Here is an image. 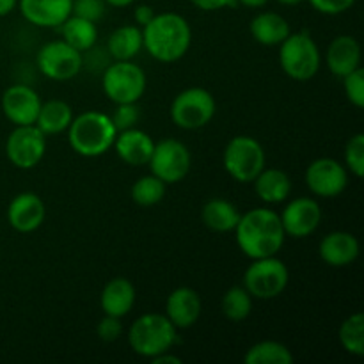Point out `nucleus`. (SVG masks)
I'll return each mask as SVG.
<instances>
[{
  "instance_id": "nucleus-31",
  "label": "nucleus",
  "mask_w": 364,
  "mask_h": 364,
  "mask_svg": "<svg viewBox=\"0 0 364 364\" xmlns=\"http://www.w3.org/2000/svg\"><path fill=\"white\" fill-rule=\"evenodd\" d=\"M166 188L167 185L162 180H159L153 174H146L132 185V201L142 208H149V206L159 205L166 198Z\"/></svg>"
},
{
  "instance_id": "nucleus-24",
  "label": "nucleus",
  "mask_w": 364,
  "mask_h": 364,
  "mask_svg": "<svg viewBox=\"0 0 364 364\" xmlns=\"http://www.w3.org/2000/svg\"><path fill=\"white\" fill-rule=\"evenodd\" d=\"M255 192L265 205H279L291 194V180L284 171L267 167L252 181Z\"/></svg>"
},
{
  "instance_id": "nucleus-13",
  "label": "nucleus",
  "mask_w": 364,
  "mask_h": 364,
  "mask_svg": "<svg viewBox=\"0 0 364 364\" xmlns=\"http://www.w3.org/2000/svg\"><path fill=\"white\" fill-rule=\"evenodd\" d=\"M309 192L316 198L333 199L343 194L348 187V169L340 160L322 156L313 160L304 174Z\"/></svg>"
},
{
  "instance_id": "nucleus-28",
  "label": "nucleus",
  "mask_w": 364,
  "mask_h": 364,
  "mask_svg": "<svg viewBox=\"0 0 364 364\" xmlns=\"http://www.w3.org/2000/svg\"><path fill=\"white\" fill-rule=\"evenodd\" d=\"M59 28L64 41L82 53L95 48L96 41H98V27H96L95 21L84 20V18L75 16V14L66 18V21Z\"/></svg>"
},
{
  "instance_id": "nucleus-38",
  "label": "nucleus",
  "mask_w": 364,
  "mask_h": 364,
  "mask_svg": "<svg viewBox=\"0 0 364 364\" xmlns=\"http://www.w3.org/2000/svg\"><path fill=\"white\" fill-rule=\"evenodd\" d=\"M309 6L316 13L327 14V16H338L350 9L355 4V0H308Z\"/></svg>"
},
{
  "instance_id": "nucleus-30",
  "label": "nucleus",
  "mask_w": 364,
  "mask_h": 364,
  "mask_svg": "<svg viewBox=\"0 0 364 364\" xmlns=\"http://www.w3.org/2000/svg\"><path fill=\"white\" fill-rule=\"evenodd\" d=\"M341 347L345 352L355 358L364 355V315L363 313H354L348 318L341 322L340 331H338Z\"/></svg>"
},
{
  "instance_id": "nucleus-23",
  "label": "nucleus",
  "mask_w": 364,
  "mask_h": 364,
  "mask_svg": "<svg viewBox=\"0 0 364 364\" xmlns=\"http://www.w3.org/2000/svg\"><path fill=\"white\" fill-rule=\"evenodd\" d=\"M252 39L263 46H279L291 32L290 23L284 16L274 11H262L249 23Z\"/></svg>"
},
{
  "instance_id": "nucleus-33",
  "label": "nucleus",
  "mask_w": 364,
  "mask_h": 364,
  "mask_svg": "<svg viewBox=\"0 0 364 364\" xmlns=\"http://www.w3.org/2000/svg\"><path fill=\"white\" fill-rule=\"evenodd\" d=\"M345 167L355 178L364 176V134H355L345 144Z\"/></svg>"
},
{
  "instance_id": "nucleus-26",
  "label": "nucleus",
  "mask_w": 364,
  "mask_h": 364,
  "mask_svg": "<svg viewBox=\"0 0 364 364\" xmlns=\"http://www.w3.org/2000/svg\"><path fill=\"white\" fill-rule=\"evenodd\" d=\"M107 50L114 60H134L142 50V28L139 25H121L107 39Z\"/></svg>"
},
{
  "instance_id": "nucleus-37",
  "label": "nucleus",
  "mask_w": 364,
  "mask_h": 364,
  "mask_svg": "<svg viewBox=\"0 0 364 364\" xmlns=\"http://www.w3.org/2000/svg\"><path fill=\"white\" fill-rule=\"evenodd\" d=\"M123 318H117V316H110V315H103V318L100 320L98 326H96V334L102 341L105 343H114V341L119 340L123 336Z\"/></svg>"
},
{
  "instance_id": "nucleus-2",
  "label": "nucleus",
  "mask_w": 364,
  "mask_h": 364,
  "mask_svg": "<svg viewBox=\"0 0 364 364\" xmlns=\"http://www.w3.org/2000/svg\"><path fill=\"white\" fill-rule=\"evenodd\" d=\"M192 45V28L178 13H159L142 27V48L164 64L183 59Z\"/></svg>"
},
{
  "instance_id": "nucleus-1",
  "label": "nucleus",
  "mask_w": 364,
  "mask_h": 364,
  "mask_svg": "<svg viewBox=\"0 0 364 364\" xmlns=\"http://www.w3.org/2000/svg\"><path fill=\"white\" fill-rule=\"evenodd\" d=\"M233 231L238 249L249 259L276 256L287 240L279 213L272 208H252L242 213Z\"/></svg>"
},
{
  "instance_id": "nucleus-18",
  "label": "nucleus",
  "mask_w": 364,
  "mask_h": 364,
  "mask_svg": "<svg viewBox=\"0 0 364 364\" xmlns=\"http://www.w3.org/2000/svg\"><path fill=\"white\" fill-rule=\"evenodd\" d=\"M361 245L355 235L348 231H331L320 240L318 255L326 265L343 269L359 258Z\"/></svg>"
},
{
  "instance_id": "nucleus-7",
  "label": "nucleus",
  "mask_w": 364,
  "mask_h": 364,
  "mask_svg": "<svg viewBox=\"0 0 364 364\" xmlns=\"http://www.w3.org/2000/svg\"><path fill=\"white\" fill-rule=\"evenodd\" d=\"M148 78L144 70L134 60H114L103 70V95L114 103H137L144 96Z\"/></svg>"
},
{
  "instance_id": "nucleus-6",
  "label": "nucleus",
  "mask_w": 364,
  "mask_h": 364,
  "mask_svg": "<svg viewBox=\"0 0 364 364\" xmlns=\"http://www.w3.org/2000/svg\"><path fill=\"white\" fill-rule=\"evenodd\" d=\"M223 166L238 183H252L267 166L265 149L258 139L251 135H237L224 148Z\"/></svg>"
},
{
  "instance_id": "nucleus-29",
  "label": "nucleus",
  "mask_w": 364,
  "mask_h": 364,
  "mask_svg": "<svg viewBox=\"0 0 364 364\" xmlns=\"http://www.w3.org/2000/svg\"><path fill=\"white\" fill-rule=\"evenodd\" d=\"M245 364H291L294 354L284 343L276 340H265L249 347L244 355Z\"/></svg>"
},
{
  "instance_id": "nucleus-14",
  "label": "nucleus",
  "mask_w": 364,
  "mask_h": 364,
  "mask_svg": "<svg viewBox=\"0 0 364 364\" xmlns=\"http://www.w3.org/2000/svg\"><path fill=\"white\" fill-rule=\"evenodd\" d=\"M287 237L306 238L318 230L322 223V208L313 198H295L279 213Z\"/></svg>"
},
{
  "instance_id": "nucleus-17",
  "label": "nucleus",
  "mask_w": 364,
  "mask_h": 364,
  "mask_svg": "<svg viewBox=\"0 0 364 364\" xmlns=\"http://www.w3.org/2000/svg\"><path fill=\"white\" fill-rule=\"evenodd\" d=\"M73 0H18V9L28 23L41 28H59L71 16Z\"/></svg>"
},
{
  "instance_id": "nucleus-35",
  "label": "nucleus",
  "mask_w": 364,
  "mask_h": 364,
  "mask_svg": "<svg viewBox=\"0 0 364 364\" xmlns=\"http://www.w3.org/2000/svg\"><path fill=\"white\" fill-rule=\"evenodd\" d=\"M107 11L105 0H73L71 4V14L80 16L89 21H100Z\"/></svg>"
},
{
  "instance_id": "nucleus-4",
  "label": "nucleus",
  "mask_w": 364,
  "mask_h": 364,
  "mask_svg": "<svg viewBox=\"0 0 364 364\" xmlns=\"http://www.w3.org/2000/svg\"><path fill=\"white\" fill-rule=\"evenodd\" d=\"M127 338L135 354L153 359L178 343V329L164 313H146L132 323Z\"/></svg>"
},
{
  "instance_id": "nucleus-32",
  "label": "nucleus",
  "mask_w": 364,
  "mask_h": 364,
  "mask_svg": "<svg viewBox=\"0 0 364 364\" xmlns=\"http://www.w3.org/2000/svg\"><path fill=\"white\" fill-rule=\"evenodd\" d=\"M223 315L230 322H244L252 311V297L244 287H233L223 295L220 301Z\"/></svg>"
},
{
  "instance_id": "nucleus-25",
  "label": "nucleus",
  "mask_w": 364,
  "mask_h": 364,
  "mask_svg": "<svg viewBox=\"0 0 364 364\" xmlns=\"http://www.w3.org/2000/svg\"><path fill=\"white\" fill-rule=\"evenodd\" d=\"M240 215L237 206L223 198L210 199L201 208L203 224L215 233H231L237 228Z\"/></svg>"
},
{
  "instance_id": "nucleus-39",
  "label": "nucleus",
  "mask_w": 364,
  "mask_h": 364,
  "mask_svg": "<svg viewBox=\"0 0 364 364\" xmlns=\"http://www.w3.org/2000/svg\"><path fill=\"white\" fill-rule=\"evenodd\" d=\"M198 9L206 11V13H213V11L226 9V7L237 6V0H191Z\"/></svg>"
},
{
  "instance_id": "nucleus-5",
  "label": "nucleus",
  "mask_w": 364,
  "mask_h": 364,
  "mask_svg": "<svg viewBox=\"0 0 364 364\" xmlns=\"http://www.w3.org/2000/svg\"><path fill=\"white\" fill-rule=\"evenodd\" d=\"M277 57L283 73L297 82L311 80L322 66V53L318 45L306 31L290 32L279 45Z\"/></svg>"
},
{
  "instance_id": "nucleus-3",
  "label": "nucleus",
  "mask_w": 364,
  "mask_h": 364,
  "mask_svg": "<svg viewBox=\"0 0 364 364\" xmlns=\"http://www.w3.org/2000/svg\"><path fill=\"white\" fill-rule=\"evenodd\" d=\"M66 132L71 149L85 159L105 155L114 146L117 135L110 116L98 110H85L80 116H73Z\"/></svg>"
},
{
  "instance_id": "nucleus-21",
  "label": "nucleus",
  "mask_w": 364,
  "mask_h": 364,
  "mask_svg": "<svg viewBox=\"0 0 364 364\" xmlns=\"http://www.w3.org/2000/svg\"><path fill=\"white\" fill-rule=\"evenodd\" d=\"M112 148L116 149V155L119 156V160H123L127 166L141 167L148 166L153 148H155V141L144 130H139L134 127L117 132Z\"/></svg>"
},
{
  "instance_id": "nucleus-11",
  "label": "nucleus",
  "mask_w": 364,
  "mask_h": 364,
  "mask_svg": "<svg viewBox=\"0 0 364 364\" xmlns=\"http://www.w3.org/2000/svg\"><path fill=\"white\" fill-rule=\"evenodd\" d=\"M148 167L153 176L166 185L180 183L191 173L192 155L187 146L178 139H162L155 142Z\"/></svg>"
},
{
  "instance_id": "nucleus-12",
  "label": "nucleus",
  "mask_w": 364,
  "mask_h": 364,
  "mask_svg": "<svg viewBox=\"0 0 364 364\" xmlns=\"http://www.w3.org/2000/svg\"><path fill=\"white\" fill-rule=\"evenodd\" d=\"M46 153V135L36 124L14 127L6 141V155L16 169H34Z\"/></svg>"
},
{
  "instance_id": "nucleus-43",
  "label": "nucleus",
  "mask_w": 364,
  "mask_h": 364,
  "mask_svg": "<svg viewBox=\"0 0 364 364\" xmlns=\"http://www.w3.org/2000/svg\"><path fill=\"white\" fill-rule=\"evenodd\" d=\"M237 4L249 7V9H259V7H265L269 0H237Z\"/></svg>"
},
{
  "instance_id": "nucleus-19",
  "label": "nucleus",
  "mask_w": 364,
  "mask_h": 364,
  "mask_svg": "<svg viewBox=\"0 0 364 364\" xmlns=\"http://www.w3.org/2000/svg\"><path fill=\"white\" fill-rule=\"evenodd\" d=\"M201 297L194 288L180 287L169 294L166 301V311L164 315L171 320L178 331L188 329L194 326L201 316Z\"/></svg>"
},
{
  "instance_id": "nucleus-22",
  "label": "nucleus",
  "mask_w": 364,
  "mask_h": 364,
  "mask_svg": "<svg viewBox=\"0 0 364 364\" xmlns=\"http://www.w3.org/2000/svg\"><path fill=\"white\" fill-rule=\"evenodd\" d=\"M137 301V291L134 283L127 277H114L103 287L100 295V306L103 315L124 318L134 309Z\"/></svg>"
},
{
  "instance_id": "nucleus-15",
  "label": "nucleus",
  "mask_w": 364,
  "mask_h": 364,
  "mask_svg": "<svg viewBox=\"0 0 364 364\" xmlns=\"http://www.w3.org/2000/svg\"><path fill=\"white\" fill-rule=\"evenodd\" d=\"M41 103V98L31 85L13 84L4 91L0 105L9 123H13L14 127H25V124H36Z\"/></svg>"
},
{
  "instance_id": "nucleus-41",
  "label": "nucleus",
  "mask_w": 364,
  "mask_h": 364,
  "mask_svg": "<svg viewBox=\"0 0 364 364\" xmlns=\"http://www.w3.org/2000/svg\"><path fill=\"white\" fill-rule=\"evenodd\" d=\"M149 361H151L153 364H181V359L178 358V355L171 354V350L155 355V358L149 359Z\"/></svg>"
},
{
  "instance_id": "nucleus-44",
  "label": "nucleus",
  "mask_w": 364,
  "mask_h": 364,
  "mask_svg": "<svg viewBox=\"0 0 364 364\" xmlns=\"http://www.w3.org/2000/svg\"><path fill=\"white\" fill-rule=\"evenodd\" d=\"M134 2H135V0H105L107 6L116 7V9H123V7L132 6V4H134Z\"/></svg>"
},
{
  "instance_id": "nucleus-20",
  "label": "nucleus",
  "mask_w": 364,
  "mask_h": 364,
  "mask_svg": "<svg viewBox=\"0 0 364 364\" xmlns=\"http://www.w3.org/2000/svg\"><path fill=\"white\" fill-rule=\"evenodd\" d=\"M363 50L358 39L354 36L341 34L336 36L329 43L326 50V64L327 70L338 78H343L350 71L361 68Z\"/></svg>"
},
{
  "instance_id": "nucleus-16",
  "label": "nucleus",
  "mask_w": 364,
  "mask_h": 364,
  "mask_svg": "<svg viewBox=\"0 0 364 364\" xmlns=\"http://www.w3.org/2000/svg\"><path fill=\"white\" fill-rule=\"evenodd\" d=\"M45 217V203L34 192H20L7 206V223L18 233H32L39 230Z\"/></svg>"
},
{
  "instance_id": "nucleus-10",
  "label": "nucleus",
  "mask_w": 364,
  "mask_h": 364,
  "mask_svg": "<svg viewBox=\"0 0 364 364\" xmlns=\"http://www.w3.org/2000/svg\"><path fill=\"white\" fill-rule=\"evenodd\" d=\"M36 66L39 73L53 82H68L84 68V53L68 45L64 39L48 41L38 50Z\"/></svg>"
},
{
  "instance_id": "nucleus-36",
  "label": "nucleus",
  "mask_w": 364,
  "mask_h": 364,
  "mask_svg": "<svg viewBox=\"0 0 364 364\" xmlns=\"http://www.w3.org/2000/svg\"><path fill=\"white\" fill-rule=\"evenodd\" d=\"M139 117H141V112H139L137 103H119V105H116V110L110 116V119H112L116 130L121 132L134 128L137 124Z\"/></svg>"
},
{
  "instance_id": "nucleus-40",
  "label": "nucleus",
  "mask_w": 364,
  "mask_h": 364,
  "mask_svg": "<svg viewBox=\"0 0 364 364\" xmlns=\"http://www.w3.org/2000/svg\"><path fill=\"white\" fill-rule=\"evenodd\" d=\"M155 9H153L151 6H148V4H137V6L134 7V20H135V25H139V27H144L146 23H149L151 21V18L155 16Z\"/></svg>"
},
{
  "instance_id": "nucleus-9",
  "label": "nucleus",
  "mask_w": 364,
  "mask_h": 364,
  "mask_svg": "<svg viewBox=\"0 0 364 364\" xmlns=\"http://www.w3.org/2000/svg\"><path fill=\"white\" fill-rule=\"evenodd\" d=\"M215 98L205 87H188L178 92L171 103V121L181 130H199L213 119Z\"/></svg>"
},
{
  "instance_id": "nucleus-27",
  "label": "nucleus",
  "mask_w": 364,
  "mask_h": 364,
  "mask_svg": "<svg viewBox=\"0 0 364 364\" xmlns=\"http://www.w3.org/2000/svg\"><path fill=\"white\" fill-rule=\"evenodd\" d=\"M71 121H73V110L66 102H63V100H48V102L41 103L36 127L46 137H52V135L64 134L71 124Z\"/></svg>"
},
{
  "instance_id": "nucleus-8",
  "label": "nucleus",
  "mask_w": 364,
  "mask_h": 364,
  "mask_svg": "<svg viewBox=\"0 0 364 364\" xmlns=\"http://www.w3.org/2000/svg\"><path fill=\"white\" fill-rule=\"evenodd\" d=\"M288 281H290V270L276 255L251 259V265L244 272L242 287L251 294L252 299L270 301L279 297L287 290Z\"/></svg>"
},
{
  "instance_id": "nucleus-45",
  "label": "nucleus",
  "mask_w": 364,
  "mask_h": 364,
  "mask_svg": "<svg viewBox=\"0 0 364 364\" xmlns=\"http://www.w3.org/2000/svg\"><path fill=\"white\" fill-rule=\"evenodd\" d=\"M276 2H279L281 6H299L304 0H276Z\"/></svg>"
},
{
  "instance_id": "nucleus-34",
  "label": "nucleus",
  "mask_w": 364,
  "mask_h": 364,
  "mask_svg": "<svg viewBox=\"0 0 364 364\" xmlns=\"http://www.w3.org/2000/svg\"><path fill=\"white\" fill-rule=\"evenodd\" d=\"M343 91L348 102L355 107V109H363L364 107V70L363 66L358 70L350 71L345 75L343 78Z\"/></svg>"
},
{
  "instance_id": "nucleus-42",
  "label": "nucleus",
  "mask_w": 364,
  "mask_h": 364,
  "mask_svg": "<svg viewBox=\"0 0 364 364\" xmlns=\"http://www.w3.org/2000/svg\"><path fill=\"white\" fill-rule=\"evenodd\" d=\"M18 7V0H0V18L7 16Z\"/></svg>"
}]
</instances>
